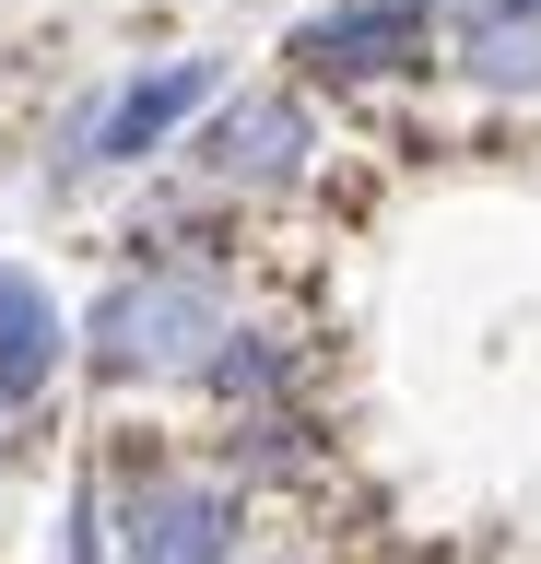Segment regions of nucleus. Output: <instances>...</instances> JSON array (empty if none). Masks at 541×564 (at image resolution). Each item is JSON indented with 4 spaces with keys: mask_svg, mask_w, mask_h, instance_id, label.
Wrapping results in <instances>:
<instances>
[{
    "mask_svg": "<svg viewBox=\"0 0 541 564\" xmlns=\"http://www.w3.org/2000/svg\"><path fill=\"white\" fill-rule=\"evenodd\" d=\"M59 352H72L59 294H47L24 259H0V400H24V412H36V388L59 377Z\"/></svg>",
    "mask_w": 541,
    "mask_h": 564,
    "instance_id": "nucleus-7",
    "label": "nucleus"
},
{
    "mask_svg": "<svg viewBox=\"0 0 541 564\" xmlns=\"http://www.w3.org/2000/svg\"><path fill=\"white\" fill-rule=\"evenodd\" d=\"M213 95H224L213 59H153V70H130V83L95 106V130H83V141H95V165H153Z\"/></svg>",
    "mask_w": 541,
    "mask_h": 564,
    "instance_id": "nucleus-5",
    "label": "nucleus"
},
{
    "mask_svg": "<svg viewBox=\"0 0 541 564\" xmlns=\"http://www.w3.org/2000/svg\"><path fill=\"white\" fill-rule=\"evenodd\" d=\"M447 59L483 95H541V0H459L447 12Z\"/></svg>",
    "mask_w": 541,
    "mask_h": 564,
    "instance_id": "nucleus-6",
    "label": "nucleus"
},
{
    "mask_svg": "<svg viewBox=\"0 0 541 564\" xmlns=\"http://www.w3.org/2000/svg\"><path fill=\"white\" fill-rule=\"evenodd\" d=\"M12 423H24V400H0V447H12Z\"/></svg>",
    "mask_w": 541,
    "mask_h": 564,
    "instance_id": "nucleus-10",
    "label": "nucleus"
},
{
    "mask_svg": "<svg viewBox=\"0 0 541 564\" xmlns=\"http://www.w3.org/2000/svg\"><path fill=\"white\" fill-rule=\"evenodd\" d=\"M236 329L224 317V282L188 271V259H142V271H118L83 317V352H95V377H201L213 341Z\"/></svg>",
    "mask_w": 541,
    "mask_h": 564,
    "instance_id": "nucleus-1",
    "label": "nucleus"
},
{
    "mask_svg": "<svg viewBox=\"0 0 541 564\" xmlns=\"http://www.w3.org/2000/svg\"><path fill=\"white\" fill-rule=\"evenodd\" d=\"M435 47V0H329L318 24H294V59L329 70V83H377V70H412Z\"/></svg>",
    "mask_w": 541,
    "mask_h": 564,
    "instance_id": "nucleus-4",
    "label": "nucleus"
},
{
    "mask_svg": "<svg viewBox=\"0 0 541 564\" xmlns=\"http://www.w3.org/2000/svg\"><path fill=\"white\" fill-rule=\"evenodd\" d=\"M107 529L130 541V564H236V494L213 470H142Z\"/></svg>",
    "mask_w": 541,
    "mask_h": 564,
    "instance_id": "nucleus-2",
    "label": "nucleus"
},
{
    "mask_svg": "<svg viewBox=\"0 0 541 564\" xmlns=\"http://www.w3.org/2000/svg\"><path fill=\"white\" fill-rule=\"evenodd\" d=\"M283 377H294V341H283V329H224L213 365H201V388H213V400H236V412H259Z\"/></svg>",
    "mask_w": 541,
    "mask_h": 564,
    "instance_id": "nucleus-8",
    "label": "nucleus"
},
{
    "mask_svg": "<svg viewBox=\"0 0 541 564\" xmlns=\"http://www.w3.org/2000/svg\"><path fill=\"white\" fill-rule=\"evenodd\" d=\"M306 153H318V118H306V95H283V83L213 106V130H201V176H224V188H294Z\"/></svg>",
    "mask_w": 541,
    "mask_h": 564,
    "instance_id": "nucleus-3",
    "label": "nucleus"
},
{
    "mask_svg": "<svg viewBox=\"0 0 541 564\" xmlns=\"http://www.w3.org/2000/svg\"><path fill=\"white\" fill-rule=\"evenodd\" d=\"M72 564H107V494L95 482L72 494Z\"/></svg>",
    "mask_w": 541,
    "mask_h": 564,
    "instance_id": "nucleus-9",
    "label": "nucleus"
}]
</instances>
